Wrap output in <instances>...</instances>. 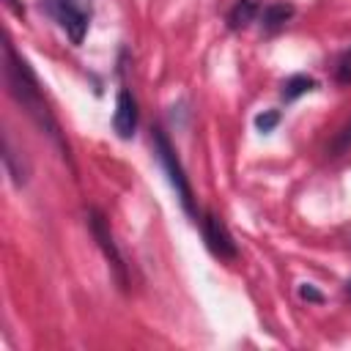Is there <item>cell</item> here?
I'll use <instances>...</instances> for the list:
<instances>
[{
	"label": "cell",
	"mask_w": 351,
	"mask_h": 351,
	"mask_svg": "<svg viewBox=\"0 0 351 351\" xmlns=\"http://www.w3.org/2000/svg\"><path fill=\"white\" fill-rule=\"evenodd\" d=\"M5 85H8L11 96L27 110V115L38 123V129L47 132L63 151H69L66 143H63V137H60V126H58L55 115L49 112V107H47V101L41 96V88H38L36 74L30 71V66L25 63V58H19L14 52L11 44H5Z\"/></svg>",
	"instance_id": "1"
},
{
	"label": "cell",
	"mask_w": 351,
	"mask_h": 351,
	"mask_svg": "<svg viewBox=\"0 0 351 351\" xmlns=\"http://www.w3.org/2000/svg\"><path fill=\"white\" fill-rule=\"evenodd\" d=\"M154 151H156V159L162 162L167 178H170V184H173V189H176V195H178L184 211H186L189 217H197V211H195V195H192L189 178H186V173H184V167H181V162H178V156H176V151H173V145H170V140H167V134H165L162 129H154Z\"/></svg>",
	"instance_id": "2"
},
{
	"label": "cell",
	"mask_w": 351,
	"mask_h": 351,
	"mask_svg": "<svg viewBox=\"0 0 351 351\" xmlns=\"http://www.w3.org/2000/svg\"><path fill=\"white\" fill-rule=\"evenodd\" d=\"M41 5L55 16V22L63 27L71 44H82L93 11L90 0H41Z\"/></svg>",
	"instance_id": "3"
},
{
	"label": "cell",
	"mask_w": 351,
	"mask_h": 351,
	"mask_svg": "<svg viewBox=\"0 0 351 351\" xmlns=\"http://www.w3.org/2000/svg\"><path fill=\"white\" fill-rule=\"evenodd\" d=\"M200 225H203V239H206L208 250H211L217 258H222V261H236V258H239V247H236L233 236L228 233L225 222H222L217 214L208 211V214L200 219Z\"/></svg>",
	"instance_id": "4"
},
{
	"label": "cell",
	"mask_w": 351,
	"mask_h": 351,
	"mask_svg": "<svg viewBox=\"0 0 351 351\" xmlns=\"http://www.w3.org/2000/svg\"><path fill=\"white\" fill-rule=\"evenodd\" d=\"M90 219V233H93V239L99 241V247H101V252H104V258L110 261V266L115 269V277H118V282L121 285H126V266H123V258H121V252H118V247H115V241H112V230H110V222L104 219V214L101 211H90L88 214Z\"/></svg>",
	"instance_id": "5"
},
{
	"label": "cell",
	"mask_w": 351,
	"mask_h": 351,
	"mask_svg": "<svg viewBox=\"0 0 351 351\" xmlns=\"http://www.w3.org/2000/svg\"><path fill=\"white\" fill-rule=\"evenodd\" d=\"M112 129L121 140H129L137 129V101L134 96L123 88L115 99V112H112Z\"/></svg>",
	"instance_id": "6"
},
{
	"label": "cell",
	"mask_w": 351,
	"mask_h": 351,
	"mask_svg": "<svg viewBox=\"0 0 351 351\" xmlns=\"http://www.w3.org/2000/svg\"><path fill=\"white\" fill-rule=\"evenodd\" d=\"M291 16H293V5L291 3H271V5H266L261 11V25H263V30L274 33V30L285 27V22Z\"/></svg>",
	"instance_id": "7"
},
{
	"label": "cell",
	"mask_w": 351,
	"mask_h": 351,
	"mask_svg": "<svg viewBox=\"0 0 351 351\" xmlns=\"http://www.w3.org/2000/svg\"><path fill=\"white\" fill-rule=\"evenodd\" d=\"M258 14V3L255 0H236L233 8L228 11V27L230 30H244Z\"/></svg>",
	"instance_id": "8"
},
{
	"label": "cell",
	"mask_w": 351,
	"mask_h": 351,
	"mask_svg": "<svg viewBox=\"0 0 351 351\" xmlns=\"http://www.w3.org/2000/svg\"><path fill=\"white\" fill-rule=\"evenodd\" d=\"M315 88V80L313 77H307V74H293L291 80H285V85H282V99L285 101H293V99H299L302 93H307V90H313Z\"/></svg>",
	"instance_id": "9"
},
{
	"label": "cell",
	"mask_w": 351,
	"mask_h": 351,
	"mask_svg": "<svg viewBox=\"0 0 351 351\" xmlns=\"http://www.w3.org/2000/svg\"><path fill=\"white\" fill-rule=\"evenodd\" d=\"M3 162H5V170H8V176H11V181H14L16 186H22L25 178H27V170H25L22 162H16V151L11 148L8 137H5V143H3Z\"/></svg>",
	"instance_id": "10"
},
{
	"label": "cell",
	"mask_w": 351,
	"mask_h": 351,
	"mask_svg": "<svg viewBox=\"0 0 351 351\" xmlns=\"http://www.w3.org/2000/svg\"><path fill=\"white\" fill-rule=\"evenodd\" d=\"M277 123H280V112H277V110H266V112H258V115H255V126H258V132H263V134H269Z\"/></svg>",
	"instance_id": "11"
},
{
	"label": "cell",
	"mask_w": 351,
	"mask_h": 351,
	"mask_svg": "<svg viewBox=\"0 0 351 351\" xmlns=\"http://www.w3.org/2000/svg\"><path fill=\"white\" fill-rule=\"evenodd\" d=\"M351 148V121L337 132V137H335V143H332V156H340L343 151H348Z\"/></svg>",
	"instance_id": "12"
},
{
	"label": "cell",
	"mask_w": 351,
	"mask_h": 351,
	"mask_svg": "<svg viewBox=\"0 0 351 351\" xmlns=\"http://www.w3.org/2000/svg\"><path fill=\"white\" fill-rule=\"evenodd\" d=\"M337 80H340V82H351V52L343 55V60H340V66H337Z\"/></svg>",
	"instance_id": "13"
},
{
	"label": "cell",
	"mask_w": 351,
	"mask_h": 351,
	"mask_svg": "<svg viewBox=\"0 0 351 351\" xmlns=\"http://www.w3.org/2000/svg\"><path fill=\"white\" fill-rule=\"evenodd\" d=\"M299 293H302V299H307V302H321V299H324V296H321L310 282H304V285L299 288Z\"/></svg>",
	"instance_id": "14"
},
{
	"label": "cell",
	"mask_w": 351,
	"mask_h": 351,
	"mask_svg": "<svg viewBox=\"0 0 351 351\" xmlns=\"http://www.w3.org/2000/svg\"><path fill=\"white\" fill-rule=\"evenodd\" d=\"M348 293H351V282H348Z\"/></svg>",
	"instance_id": "15"
}]
</instances>
